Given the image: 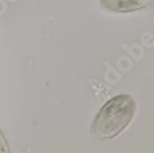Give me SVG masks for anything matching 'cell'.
<instances>
[{
	"instance_id": "6da1fadb",
	"label": "cell",
	"mask_w": 154,
	"mask_h": 153,
	"mask_svg": "<svg viewBox=\"0 0 154 153\" xmlns=\"http://www.w3.org/2000/svg\"><path fill=\"white\" fill-rule=\"evenodd\" d=\"M136 101L129 95H119L107 100L91 125V133L99 140H111L129 125L136 112Z\"/></svg>"
},
{
	"instance_id": "7a4b0ae2",
	"label": "cell",
	"mask_w": 154,
	"mask_h": 153,
	"mask_svg": "<svg viewBox=\"0 0 154 153\" xmlns=\"http://www.w3.org/2000/svg\"><path fill=\"white\" fill-rule=\"evenodd\" d=\"M154 0H101L102 6L113 12L126 13L146 8Z\"/></svg>"
},
{
	"instance_id": "3957f363",
	"label": "cell",
	"mask_w": 154,
	"mask_h": 153,
	"mask_svg": "<svg viewBox=\"0 0 154 153\" xmlns=\"http://www.w3.org/2000/svg\"><path fill=\"white\" fill-rule=\"evenodd\" d=\"M0 153H10V149H9L8 140L5 137L3 133L0 129Z\"/></svg>"
}]
</instances>
